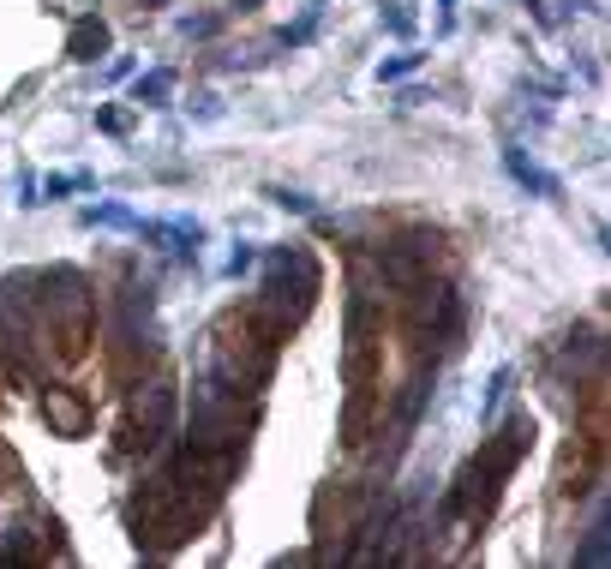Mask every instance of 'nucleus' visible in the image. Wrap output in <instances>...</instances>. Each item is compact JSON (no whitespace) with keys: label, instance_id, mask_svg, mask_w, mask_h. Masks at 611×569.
<instances>
[{"label":"nucleus","instance_id":"nucleus-1","mask_svg":"<svg viewBox=\"0 0 611 569\" xmlns=\"http://www.w3.org/2000/svg\"><path fill=\"white\" fill-rule=\"evenodd\" d=\"M528 438H534V420H510L504 432H498V444H486L480 450V462L456 480V492H450V516H486L492 504H498V480H510L516 474V462H522V450H528Z\"/></svg>","mask_w":611,"mask_h":569},{"label":"nucleus","instance_id":"nucleus-2","mask_svg":"<svg viewBox=\"0 0 611 569\" xmlns=\"http://www.w3.org/2000/svg\"><path fill=\"white\" fill-rule=\"evenodd\" d=\"M90 282L78 276V270H48L42 276V312H54L60 318V354L66 360H78L84 354V342H90Z\"/></svg>","mask_w":611,"mask_h":569},{"label":"nucleus","instance_id":"nucleus-3","mask_svg":"<svg viewBox=\"0 0 611 569\" xmlns=\"http://www.w3.org/2000/svg\"><path fill=\"white\" fill-rule=\"evenodd\" d=\"M408 336L420 348H456L462 336V294L456 288H414V318H408Z\"/></svg>","mask_w":611,"mask_h":569},{"label":"nucleus","instance_id":"nucleus-4","mask_svg":"<svg viewBox=\"0 0 611 569\" xmlns=\"http://www.w3.org/2000/svg\"><path fill=\"white\" fill-rule=\"evenodd\" d=\"M432 258H438V240L414 234V240H402V246H384V258H378V276H384L390 288H420Z\"/></svg>","mask_w":611,"mask_h":569},{"label":"nucleus","instance_id":"nucleus-5","mask_svg":"<svg viewBox=\"0 0 611 569\" xmlns=\"http://www.w3.org/2000/svg\"><path fill=\"white\" fill-rule=\"evenodd\" d=\"M138 234H144L150 246L174 252V258H198V246H204V228L186 222V216H174V222H144V216H138Z\"/></svg>","mask_w":611,"mask_h":569},{"label":"nucleus","instance_id":"nucleus-6","mask_svg":"<svg viewBox=\"0 0 611 569\" xmlns=\"http://www.w3.org/2000/svg\"><path fill=\"white\" fill-rule=\"evenodd\" d=\"M504 174H510L522 192H534V198H564V180H558V174H546V168H540L528 150H516V144L504 150Z\"/></svg>","mask_w":611,"mask_h":569},{"label":"nucleus","instance_id":"nucleus-7","mask_svg":"<svg viewBox=\"0 0 611 569\" xmlns=\"http://www.w3.org/2000/svg\"><path fill=\"white\" fill-rule=\"evenodd\" d=\"M42 414H48V426H54L60 438H84V432H90V408H84L72 390H48V396H42Z\"/></svg>","mask_w":611,"mask_h":569},{"label":"nucleus","instance_id":"nucleus-8","mask_svg":"<svg viewBox=\"0 0 611 569\" xmlns=\"http://www.w3.org/2000/svg\"><path fill=\"white\" fill-rule=\"evenodd\" d=\"M66 54H72L78 66H96V60L108 54V24H102L96 12H84V18L66 30Z\"/></svg>","mask_w":611,"mask_h":569},{"label":"nucleus","instance_id":"nucleus-9","mask_svg":"<svg viewBox=\"0 0 611 569\" xmlns=\"http://www.w3.org/2000/svg\"><path fill=\"white\" fill-rule=\"evenodd\" d=\"M168 96H174V72H168V66H150V72L132 84V102H138V108H168Z\"/></svg>","mask_w":611,"mask_h":569},{"label":"nucleus","instance_id":"nucleus-10","mask_svg":"<svg viewBox=\"0 0 611 569\" xmlns=\"http://www.w3.org/2000/svg\"><path fill=\"white\" fill-rule=\"evenodd\" d=\"M84 222H90V228H132V234H138V216H132L126 204H84Z\"/></svg>","mask_w":611,"mask_h":569},{"label":"nucleus","instance_id":"nucleus-11","mask_svg":"<svg viewBox=\"0 0 611 569\" xmlns=\"http://www.w3.org/2000/svg\"><path fill=\"white\" fill-rule=\"evenodd\" d=\"M378 24H384L390 36H414V0H384V6H378Z\"/></svg>","mask_w":611,"mask_h":569},{"label":"nucleus","instance_id":"nucleus-12","mask_svg":"<svg viewBox=\"0 0 611 569\" xmlns=\"http://www.w3.org/2000/svg\"><path fill=\"white\" fill-rule=\"evenodd\" d=\"M426 66V54H390L384 66H378V84H402V78H414Z\"/></svg>","mask_w":611,"mask_h":569},{"label":"nucleus","instance_id":"nucleus-13","mask_svg":"<svg viewBox=\"0 0 611 569\" xmlns=\"http://www.w3.org/2000/svg\"><path fill=\"white\" fill-rule=\"evenodd\" d=\"M606 534H611V528H606V522H600V528L588 534V546L576 552V564H594V569L606 564V558H611V540H606Z\"/></svg>","mask_w":611,"mask_h":569},{"label":"nucleus","instance_id":"nucleus-14","mask_svg":"<svg viewBox=\"0 0 611 569\" xmlns=\"http://www.w3.org/2000/svg\"><path fill=\"white\" fill-rule=\"evenodd\" d=\"M78 186H90V174H54V180L42 186V198H66V192H78Z\"/></svg>","mask_w":611,"mask_h":569},{"label":"nucleus","instance_id":"nucleus-15","mask_svg":"<svg viewBox=\"0 0 611 569\" xmlns=\"http://www.w3.org/2000/svg\"><path fill=\"white\" fill-rule=\"evenodd\" d=\"M510 384H516V372H510V366H504V372H498V378H492V390H486V420H492V414H498V402H504V396H510Z\"/></svg>","mask_w":611,"mask_h":569},{"label":"nucleus","instance_id":"nucleus-16","mask_svg":"<svg viewBox=\"0 0 611 569\" xmlns=\"http://www.w3.org/2000/svg\"><path fill=\"white\" fill-rule=\"evenodd\" d=\"M312 30H318V18L306 12L300 24H288V30H282V42H288V48H300V42H312Z\"/></svg>","mask_w":611,"mask_h":569},{"label":"nucleus","instance_id":"nucleus-17","mask_svg":"<svg viewBox=\"0 0 611 569\" xmlns=\"http://www.w3.org/2000/svg\"><path fill=\"white\" fill-rule=\"evenodd\" d=\"M270 198H276L282 210H294V216H312V198H306V192H270Z\"/></svg>","mask_w":611,"mask_h":569},{"label":"nucleus","instance_id":"nucleus-18","mask_svg":"<svg viewBox=\"0 0 611 569\" xmlns=\"http://www.w3.org/2000/svg\"><path fill=\"white\" fill-rule=\"evenodd\" d=\"M216 24H222V18H180L186 36H216Z\"/></svg>","mask_w":611,"mask_h":569},{"label":"nucleus","instance_id":"nucleus-19","mask_svg":"<svg viewBox=\"0 0 611 569\" xmlns=\"http://www.w3.org/2000/svg\"><path fill=\"white\" fill-rule=\"evenodd\" d=\"M96 126H102V132H126V114H120V108H96Z\"/></svg>","mask_w":611,"mask_h":569},{"label":"nucleus","instance_id":"nucleus-20","mask_svg":"<svg viewBox=\"0 0 611 569\" xmlns=\"http://www.w3.org/2000/svg\"><path fill=\"white\" fill-rule=\"evenodd\" d=\"M186 108H192L198 120H216V114H222V102H216V96H198V102H186Z\"/></svg>","mask_w":611,"mask_h":569},{"label":"nucleus","instance_id":"nucleus-21","mask_svg":"<svg viewBox=\"0 0 611 569\" xmlns=\"http://www.w3.org/2000/svg\"><path fill=\"white\" fill-rule=\"evenodd\" d=\"M252 258H258L252 246H234V258H228V276H240V270H252Z\"/></svg>","mask_w":611,"mask_h":569}]
</instances>
